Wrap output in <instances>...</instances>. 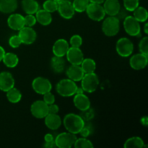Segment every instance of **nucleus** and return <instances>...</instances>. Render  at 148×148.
Here are the masks:
<instances>
[{
	"label": "nucleus",
	"instance_id": "f257e3e1",
	"mask_svg": "<svg viewBox=\"0 0 148 148\" xmlns=\"http://www.w3.org/2000/svg\"><path fill=\"white\" fill-rule=\"evenodd\" d=\"M63 124L65 129L69 132L72 134H79L80 130L85 125V121L81 117V116L77 114H66L63 119Z\"/></svg>",
	"mask_w": 148,
	"mask_h": 148
},
{
	"label": "nucleus",
	"instance_id": "f03ea898",
	"mask_svg": "<svg viewBox=\"0 0 148 148\" xmlns=\"http://www.w3.org/2000/svg\"><path fill=\"white\" fill-rule=\"evenodd\" d=\"M119 30V19L116 16H109L103 22L102 30L104 34L108 37H112L117 35Z\"/></svg>",
	"mask_w": 148,
	"mask_h": 148
},
{
	"label": "nucleus",
	"instance_id": "7ed1b4c3",
	"mask_svg": "<svg viewBox=\"0 0 148 148\" xmlns=\"http://www.w3.org/2000/svg\"><path fill=\"white\" fill-rule=\"evenodd\" d=\"M77 85L75 82L70 79H63L59 81L56 85V91L63 97L73 96L76 93Z\"/></svg>",
	"mask_w": 148,
	"mask_h": 148
},
{
	"label": "nucleus",
	"instance_id": "20e7f679",
	"mask_svg": "<svg viewBox=\"0 0 148 148\" xmlns=\"http://www.w3.org/2000/svg\"><path fill=\"white\" fill-rule=\"evenodd\" d=\"M99 85V79L95 72L85 74L81 79V88L84 92H95Z\"/></svg>",
	"mask_w": 148,
	"mask_h": 148
},
{
	"label": "nucleus",
	"instance_id": "39448f33",
	"mask_svg": "<svg viewBox=\"0 0 148 148\" xmlns=\"http://www.w3.org/2000/svg\"><path fill=\"white\" fill-rule=\"evenodd\" d=\"M116 50L119 56L122 57H128L132 53L134 45L132 41L128 38H121L117 40Z\"/></svg>",
	"mask_w": 148,
	"mask_h": 148
},
{
	"label": "nucleus",
	"instance_id": "423d86ee",
	"mask_svg": "<svg viewBox=\"0 0 148 148\" xmlns=\"http://www.w3.org/2000/svg\"><path fill=\"white\" fill-rule=\"evenodd\" d=\"M85 12L89 18L94 21H101L103 20L106 16L105 10L101 4L90 2Z\"/></svg>",
	"mask_w": 148,
	"mask_h": 148
},
{
	"label": "nucleus",
	"instance_id": "0eeeda50",
	"mask_svg": "<svg viewBox=\"0 0 148 148\" xmlns=\"http://www.w3.org/2000/svg\"><path fill=\"white\" fill-rule=\"evenodd\" d=\"M77 140L76 134L71 132H62L58 134L55 138L56 146L59 148H70L74 146Z\"/></svg>",
	"mask_w": 148,
	"mask_h": 148
},
{
	"label": "nucleus",
	"instance_id": "6e6552de",
	"mask_svg": "<svg viewBox=\"0 0 148 148\" xmlns=\"http://www.w3.org/2000/svg\"><path fill=\"white\" fill-rule=\"evenodd\" d=\"M124 28L126 33L131 36H137L140 34V22L137 21L133 16L127 15L124 20Z\"/></svg>",
	"mask_w": 148,
	"mask_h": 148
},
{
	"label": "nucleus",
	"instance_id": "1a4fd4ad",
	"mask_svg": "<svg viewBox=\"0 0 148 148\" xmlns=\"http://www.w3.org/2000/svg\"><path fill=\"white\" fill-rule=\"evenodd\" d=\"M32 88L36 92L40 95H43L50 92L52 89V85L47 78L38 77L35 78L32 82Z\"/></svg>",
	"mask_w": 148,
	"mask_h": 148
},
{
	"label": "nucleus",
	"instance_id": "9d476101",
	"mask_svg": "<svg viewBox=\"0 0 148 148\" xmlns=\"http://www.w3.org/2000/svg\"><path fill=\"white\" fill-rule=\"evenodd\" d=\"M57 11L59 12L61 17L69 20L75 15V9L70 0H60L58 1Z\"/></svg>",
	"mask_w": 148,
	"mask_h": 148
},
{
	"label": "nucleus",
	"instance_id": "9b49d317",
	"mask_svg": "<svg viewBox=\"0 0 148 148\" xmlns=\"http://www.w3.org/2000/svg\"><path fill=\"white\" fill-rule=\"evenodd\" d=\"M49 106L43 101H36L30 106L32 115L37 119H44L49 114Z\"/></svg>",
	"mask_w": 148,
	"mask_h": 148
},
{
	"label": "nucleus",
	"instance_id": "f8f14e48",
	"mask_svg": "<svg viewBox=\"0 0 148 148\" xmlns=\"http://www.w3.org/2000/svg\"><path fill=\"white\" fill-rule=\"evenodd\" d=\"M19 37L21 39L22 43L26 45H30L35 42L37 38V34L34 29L31 27L24 26L19 30Z\"/></svg>",
	"mask_w": 148,
	"mask_h": 148
},
{
	"label": "nucleus",
	"instance_id": "ddd939ff",
	"mask_svg": "<svg viewBox=\"0 0 148 148\" xmlns=\"http://www.w3.org/2000/svg\"><path fill=\"white\" fill-rule=\"evenodd\" d=\"M65 56L71 64L80 65L84 59L83 53L79 47H69Z\"/></svg>",
	"mask_w": 148,
	"mask_h": 148
},
{
	"label": "nucleus",
	"instance_id": "4468645a",
	"mask_svg": "<svg viewBox=\"0 0 148 148\" xmlns=\"http://www.w3.org/2000/svg\"><path fill=\"white\" fill-rule=\"evenodd\" d=\"M148 63L147 55L139 53L133 55L130 60V64L132 69L140 70L146 67Z\"/></svg>",
	"mask_w": 148,
	"mask_h": 148
},
{
	"label": "nucleus",
	"instance_id": "2eb2a0df",
	"mask_svg": "<svg viewBox=\"0 0 148 148\" xmlns=\"http://www.w3.org/2000/svg\"><path fill=\"white\" fill-rule=\"evenodd\" d=\"M14 85V79L9 72H0V90L7 92Z\"/></svg>",
	"mask_w": 148,
	"mask_h": 148
},
{
	"label": "nucleus",
	"instance_id": "dca6fc26",
	"mask_svg": "<svg viewBox=\"0 0 148 148\" xmlns=\"http://www.w3.org/2000/svg\"><path fill=\"white\" fill-rule=\"evenodd\" d=\"M74 104L79 111H84L90 108V101L84 93L74 95Z\"/></svg>",
	"mask_w": 148,
	"mask_h": 148
},
{
	"label": "nucleus",
	"instance_id": "f3484780",
	"mask_svg": "<svg viewBox=\"0 0 148 148\" xmlns=\"http://www.w3.org/2000/svg\"><path fill=\"white\" fill-rule=\"evenodd\" d=\"M103 9L106 14L109 16H116L121 10V4L119 0H105Z\"/></svg>",
	"mask_w": 148,
	"mask_h": 148
},
{
	"label": "nucleus",
	"instance_id": "a211bd4d",
	"mask_svg": "<svg viewBox=\"0 0 148 148\" xmlns=\"http://www.w3.org/2000/svg\"><path fill=\"white\" fill-rule=\"evenodd\" d=\"M7 25L14 30H20L25 26L24 17L20 14H12L7 19Z\"/></svg>",
	"mask_w": 148,
	"mask_h": 148
},
{
	"label": "nucleus",
	"instance_id": "6ab92c4d",
	"mask_svg": "<svg viewBox=\"0 0 148 148\" xmlns=\"http://www.w3.org/2000/svg\"><path fill=\"white\" fill-rule=\"evenodd\" d=\"M69 48V45L67 40L64 38H59L53 44L52 51H53V53L54 54V56L64 57V56L66 55Z\"/></svg>",
	"mask_w": 148,
	"mask_h": 148
},
{
	"label": "nucleus",
	"instance_id": "aec40b11",
	"mask_svg": "<svg viewBox=\"0 0 148 148\" xmlns=\"http://www.w3.org/2000/svg\"><path fill=\"white\" fill-rule=\"evenodd\" d=\"M66 75L69 79H72L74 82H79L81 81L85 73L81 68L80 65L72 64L66 69Z\"/></svg>",
	"mask_w": 148,
	"mask_h": 148
},
{
	"label": "nucleus",
	"instance_id": "412c9836",
	"mask_svg": "<svg viewBox=\"0 0 148 148\" xmlns=\"http://www.w3.org/2000/svg\"><path fill=\"white\" fill-rule=\"evenodd\" d=\"M45 124L51 130H56L62 125V119L57 114H48L45 117Z\"/></svg>",
	"mask_w": 148,
	"mask_h": 148
},
{
	"label": "nucleus",
	"instance_id": "4be33fe9",
	"mask_svg": "<svg viewBox=\"0 0 148 148\" xmlns=\"http://www.w3.org/2000/svg\"><path fill=\"white\" fill-rule=\"evenodd\" d=\"M65 60L62 56H54L51 59V67L55 73H62L65 69Z\"/></svg>",
	"mask_w": 148,
	"mask_h": 148
},
{
	"label": "nucleus",
	"instance_id": "5701e85b",
	"mask_svg": "<svg viewBox=\"0 0 148 148\" xmlns=\"http://www.w3.org/2000/svg\"><path fill=\"white\" fill-rule=\"evenodd\" d=\"M22 7L26 14H34L39 10V4L36 0H23Z\"/></svg>",
	"mask_w": 148,
	"mask_h": 148
},
{
	"label": "nucleus",
	"instance_id": "b1692460",
	"mask_svg": "<svg viewBox=\"0 0 148 148\" xmlns=\"http://www.w3.org/2000/svg\"><path fill=\"white\" fill-rule=\"evenodd\" d=\"M36 18L37 22H38L42 25H49L52 22V16L50 12L45 10L39 9L36 13Z\"/></svg>",
	"mask_w": 148,
	"mask_h": 148
},
{
	"label": "nucleus",
	"instance_id": "393cba45",
	"mask_svg": "<svg viewBox=\"0 0 148 148\" xmlns=\"http://www.w3.org/2000/svg\"><path fill=\"white\" fill-rule=\"evenodd\" d=\"M17 7V0H0V12L5 14L12 13Z\"/></svg>",
	"mask_w": 148,
	"mask_h": 148
},
{
	"label": "nucleus",
	"instance_id": "a878e982",
	"mask_svg": "<svg viewBox=\"0 0 148 148\" xmlns=\"http://www.w3.org/2000/svg\"><path fill=\"white\" fill-rule=\"evenodd\" d=\"M4 64L9 68H14L18 64L19 59L17 55L14 53H5L2 59Z\"/></svg>",
	"mask_w": 148,
	"mask_h": 148
},
{
	"label": "nucleus",
	"instance_id": "bb28decb",
	"mask_svg": "<svg viewBox=\"0 0 148 148\" xmlns=\"http://www.w3.org/2000/svg\"><path fill=\"white\" fill-rule=\"evenodd\" d=\"M80 65L81 68L85 74L92 73V72H95V69H96L95 62L93 59H90V58L84 59Z\"/></svg>",
	"mask_w": 148,
	"mask_h": 148
},
{
	"label": "nucleus",
	"instance_id": "cd10ccee",
	"mask_svg": "<svg viewBox=\"0 0 148 148\" xmlns=\"http://www.w3.org/2000/svg\"><path fill=\"white\" fill-rule=\"evenodd\" d=\"M6 92H7V100L12 103H17L21 100L22 93L18 89L14 88V87Z\"/></svg>",
	"mask_w": 148,
	"mask_h": 148
},
{
	"label": "nucleus",
	"instance_id": "c85d7f7f",
	"mask_svg": "<svg viewBox=\"0 0 148 148\" xmlns=\"http://www.w3.org/2000/svg\"><path fill=\"white\" fill-rule=\"evenodd\" d=\"M125 148H142L144 147V141L140 137H133L129 138L124 143Z\"/></svg>",
	"mask_w": 148,
	"mask_h": 148
},
{
	"label": "nucleus",
	"instance_id": "c756f323",
	"mask_svg": "<svg viewBox=\"0 0 148 148\" xmlns=\"http://www.w3.org/2000/svg\"><path fill=\"white\" fill-rule=\"evenodd\" d=\"M134 15L133 17L140 23H145L147 21L148 18V12L145 7H137L135 10L133 11Z\"/></svg>",
	"mask_w": 148,
	"mask_h": 148
},
{
	"label": "nucleus",
	"instance_id": "7c9ffc66",
	"mask_svg": "<svg viewBox=\"0 0 148 148\" xmlns=\"http://www.w3.org/2000/svg\"><path fill=\"white\" fill-rule=\"evenodd\" d=\"M72 3L75 12H83L86 10L90 1L89 0H73V2Z\"/></svg>",
	"mask_w": 148,
	"mask_h": 148
},
{
	"label": "nucleus",
	"instance_id": "2f4dec72",
	"mask_svg": "<svg viewBox=\"0 0 148 148\" xmlns=\"http://www.w3.org/2000/svg\"><path fill=\"white\" fill-rule=\"evenodd\" d=\"M74 147L76 148H92L94 146L90 140H88L86 137H81L77 138Z\"/></svg>",
	"mask_w": 148,
	"mask_h": 148
},
{
	"label": "nucleus",
	"instance_id": "473e14b6",
	"mask_svg": "<svg viewBox=\"0 0 148 148\" xmlns=\"http://www.w3.org/2000/svg\"><path fill=\"white\" fill-rule=\"evenodd\" d=\"M43 10H46L49 12H54L57 11L58 2L54 0H46L43 4Z\"/></svg>",
	"mask_w": 148,
	"mask_h": 148
},
{
	"label": "nucleus",
	"instance_id": "72a5a7b5",
	"mask_svg": "<svg viewBox=\"0 0 148 148\" xmlns=\"http://www.w3.org/2000/svg\"><path fill=\"white\" fill-rule=\"evenodd\" d=\"M124 7L128 12H133L137 7H139L140 0H123Z\"/></svg>",
	"mask_w": 148,
	"mask_h": 148
},
{
	"label": "nucleus",
	"instance_id": "f704fd0d",
	"mask_svg": "<svg viewBox=\"0 0 148 148\" xmlns=\"http://www.w3.org/2000/svg\"><path fill=\"white\" fill-rule=\"evenodd\" d=\"M139 49H140V53H144L145 55H148V37L145 36L143 38L140 42L139 44Z\"/></svg>",
	"mask_w": 148,
	"mask_h": 148
},
{
	"label": "nucleus",
	"instance_id": "c9c22d12",
	"mask_svg": "<svg viewBox=\"0 0 148 148\" xmlns=\"http://www.w3.org/2000/svg\"><path fill=\"white\" fill-rule=\"evenodd\" d=\"M9 44L13 49L18 48L22 44L21 39L19 37L18 35H14V36H11L9 39Z\"/></svg>",
	"mask_w": 148,
	"mask_h": 148
},
{
	"label": "nucleus",
	"instance_id": "e433bc0d",
	"mask_svg": "<svg viewBox=\"0 0 148 148\" xmlns=\"http://www.w3.org/2000/svg\"><path fill=\"white\" fill-rule=\"evenodd\" d=\"M71 46L72 47H80L81 45L82 44V38L79 35H74L71 37L70 40H69Z\"/></svg>",
	"mask_w": 148,
	"mask_h": 148
},
{
	"label": "nucleus",
	"instance_id": "4c0bfd02",
	"mask_svg": "<svg viewBox=\"0 0 148 148\" xmlns=\"http://www.w3.org/2000/svg\"><path fill=\"white\" fill-rule=\"evenodd\" d=\"M24 21H25V26H27V27H33L36 25V16H34L33 14H27V15L25 17H24Z\"/></svg>",
	"mask_w": 148,
	"mask_h": 148
},
{
	"label": "nucleus",
	"instance_id": "58836bf2",
	"mask_svg": "<svg viewBox=\"0 0 148 148\" xmlns=\"http://www.w3.org/2000/svg\"><path fill=\"white\" fill-rule=\"evenodd\" d=\"M43 101L47 104L48 106L51 105V104L54 103L55 102V96L53 93L50 92H48L46 93L43 94Z\"/></svg>",
	"mask_w": 148,
	"mask_h": 148
},
{
	"label": "nucleus",
	"instance_id": "ea45409f",
	"mask_svg": "<svg viewBox=\"0 0 148 148\" xmlns=\"http://www.w3.org/2000/svg\"><path fill=\"white\" fill-rule=\"evenodd\" d=\"M83 114H82V116H81V117H82V119H83V120L85 121V120H90L91 119L93 118L94 116V114L93 112H92V110H90L89 108V109L86 110V111H83Z\"/></svg>",
	"mask_w": 148,
	"mask_h": 148
},
{
	"label": "nucleus",
	"instance_id": "a19ab883",
	"mask_svg": "<svg viewBox=\"0 0 148 148\" xmlns=\"http://www.w3.org/2000/svg\"><path fill=\"white\" fill-rule=\"evenodd\" d=\"M90 128L89 127H87V126L84 125V127H82V130H80L79 134H80L82 137H88V136L90 134Z\"/></svg>",
	"mask_w": 148,
	"mask_h": 148
},
{
	"label": "nucleus",
	"instance_id": "79ce46f5",
	"mask_svg": "<svg viewBox=\"0 0 148 148\" xmlns=\"http://www.w3.org/2000/svg\"><path fill=\"white\" fill-rule=\"evenodd\" d=\"M48 109H49V114H58L59 111V106L54 103L49 105Z\"/></svg>",
	"mask_w": 148,
	"mask_h": 148
},
{
	"label": "nucleus",
	"instance_id": "37998d69",
	"mask_svg": "<svg viewBox=\"0 0 148 148\" xmlns=\"http://www.w3.org/2000/svg\"><path fill=\"white\" fill-rule=\"evenodd\" d=\"M43 147L46 148H53V147H56V144H55L54 140H53V141L47 142V143L45 142L44 145H43Z\"/></svg>",
	"mask_w": 148,
	"mask_h": 148
},
{
	"label": "nucleus",
	"instance_id": "c03bdc74",
	"mask_svg": "<svg viewBox=\"0 0 148 148\" xmlns=\"http://www.w3.org/2000/svg\"><path fill=\"white\" fill-rule=\"evenodd\" d=\"M54 140V138H53V136L51 134H50V133H48V134H46V135L44 136V141L45 142H51V141H53Z\"/></svg>",
	"mask_w": 148,
	"mask_h": 148
},
{
	"label": "nucleus",
	"instance_id": "a18cd8bd",
	"mask_svg": "<svg viewBox=\"0 0 148 148\" xmlns=\"http://www.w3.org/2000/svg\"><path fill=\"white\" fill-rule=\"evenodd\" d=\"M141 124L145 127H147L148 125V117L144 116L141 119Z\"/></svg>",
	"mask_w": 148,
	"mask_h": 148
},
{
	"label": "nucleus",
	"instance_id": "49530a36",
	"mask_svg": "<svg viewBox=\"0 0 148 148\" xmlns=\"http://www.w3.org/2000/svg\"><path fill=\"white\" fill-rule=\"evenodd\" d=\"M5 51H4V49L2 47V46H0V62L2 61L3 57H4V55L5 53Z\"/></svg>",
	"mask_w": 148,
	"mask_h": 148
},
{
	"label": "nucleus",
	"instance_id": "de8ad7c7",
	"mask_svg": "<svg viewBox=\"0 0 148 148\" xmlns=\"http://www.w3.org/2000/svg\"><path fill=\"white\" fill-rule=\"evenodd\" d=\"M90 2L92 3H97V4H102V3L104 2L105 0H89Z\"/></svg>",
	"mask_w": 148,
	"mask_h": 148
},
{
	"label": "nucleus",
	"instance_id": "09e8293b",
	"mask_svg": "<svg viewBox=\"0 0 148 148\" xmlns=\"http://www.w3.org/2000/svg\"><path fill=\"white\" fill-rule=\"evenodd\" d=\"M147 28H148V24L147 23H146L145 25H144V31H145V34H147V33H148Z\"/></svg>",
	"mask_w": 148,
	"mask_h": 148
},
{
	"label": "nucleus",
	"instance_id": "8fccbe9b",
	"mask_svg": "<svg viewBox=\"0 0 148 148\" xmlns=\"http://www.w3.org/2000/svg\"><path fill=\"white\" fill-rule=\"evenodd\" d=\"M54 1H57V2H58V1H60V0H54Z\"/></svg>",
	"mask_w": 148,
	"mask_h": 148
}]
</instances>
